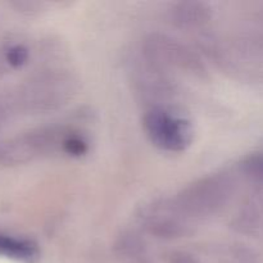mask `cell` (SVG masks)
<instances>
[{
    "instance_id": "6da1fadb",
    "label": "cell",
    "mask_w": 263,
    "mask_h": 263,
    "mask_svg": "<svg viewBox=\"0 0 263 263\" xmlns=\"http://www.w3.org/2000/svg\"><path fill=\"white\" fill-rule=\"evenodd\" d=\"M233 192L234 184L229 175L213 174L187 185L172 200L180 212L197 225L220 215L230 203Z\"/></svg>"
},
{
    "instance_id": "9c48e42d",
    "label": "cell",
    "mask_w": 263,
    "mask_h": 263,
    "mask_svg": "<svg viewBox=\"0 0 263 263\" xmlns=\"http://www.w3.org/2000/svg\"><path fill=\"white\" fill-rule=\"evenodd\" d=\"M117 251L130 263H153L151 251L145 241L134 233H123L118 238Z\"/></svg>"
},
{
    "instance_id": "30bf717a",
    "label": "cell",
    "mask_w": 263,
    "mask_h": 263,
    "mask_svg": "<svg viewBox=\"0 0 263 263\" xmlns=\"http://www.w3.org/2000/svg\"><path fill=\"white\" fill-rule=\"evenodd\" d=\"M30 61V49L23 43H5L0 46V76L10 69L22 68Z\"/></svg>"
},
{
    "instance_id": "8992f818",
    "label": "cell",
    "mask_w": 263,
    "mask_h": 263,
    "mask_svg": "<svg viewBox=\"0 0 263 263\" xmlns=\"http://www.w3.org/2000/svg\"><path fill=\"white\" fill-rule=\"evenodd\" d=\"M141 228L159 239L187 238L195 233V223L185 217L172 199H158L146 203L139 210Z\"/></svg>"
},
{
    "instance_id": "277c9868",
    "label": "cell",
    "mask_w": 263,
    "mask_h": 263,
    "mask_svg": "<svg viewBox=\"0 0 263 263\" xmlns=\"http://www.w3.org/2000/svg\"><path fill=\"white\" fill-rule=\"evenodd\" d=\"M146 136L154 146L170 153L185 152L193 143L192 122L171 108L152 107L143 118Z\"/></svg>"
},
{
    "instance_id": "52a82bcc",
    "label": "cell",
    "mask_w": 263,
    "mask_h": 263,
    "mask_svg": "<svg viewBox=\"0 0 263 263\" xmlns=\"http://www.w3.org/2000/svg\"><path fill=\"white\" fill-rule=\"evenodd\" d=\"M170 18L180 28L193 30L208 23L212 18V7L205 2H179L171 5Z\"/></svg>"
},
{
    "instance_id": "7a4b0ae2",
    "label": "cell",
    "mask_w": 263,
    "mask_h": 263,
    "mask_svg": "<svg viewBox=\"0 0 263 263\" xmlns=\"http://www.w3.org/2000/svg\"><path fill=\"white\" fill-rule=\"evenodd\" d=\"M74 81L63 72H41L18 85L12 94L18 113H44L66 104L74 92Z\"/></svg>"
},
{
    "instance_id": "5b68a950",
    "label": "cell",
    "mask_w": 263,
    "mask_h": 263,
    "mask_svg": "<svg viewBox=\"0 0 263 263\" xmlns=\"http://www.w3.org/2000/svg\"><path fill=\"white\" fill-rule=\"evenodd\" d=\"M143 55L164 72L177 69L197 77H204L207 72L204 63L194 50L181 41L162 33H152L146 37Z\"/></svg>"
},
{
    "instance_id": "7c38bea8",
    "label": "cell",
    "mask_w": 263,
    "mask_h": 263,
    "mask_svg": "<svg viewBox=\"0 0 263 263\" xmlns=\"http://www.w3.org/2000/svg\"><path fill=\"white\" fill-rule=\"evenodd\" d=\"M20 115L10 91L0 92V131Z\"/></svg>"
},
{
    "instance_id": "ba28073f",
    "label": "cell",
    "mask_w": 263,
    "mask_h": 263,
    "mask_svg": "<svg viewBox=\"0 0 263 263\" xmlns=\"http://www.w3.org/2000/svg\"><path fill=\"white\" fill-rule=\"evenodd\" d=\"M39 256L37 246L30 239L0 234V257L21 263H36Z\"/></svg>"
},
{
    "instance_id": "4fadbf2b",
    "label": "cell",
    "mask_w": 263,
    "mask_h": 263,
    "mask_svg": "<svg viewBox=\"0 0 263 263\" xmlns=\"http://www.w3.org/2000/svg\"><path fill=\"white\" fill-rule=\"evenodd\" d=\"M168 263H210L204 257L190 251L172 252L168 257Z\"/></svg>"
},
{
    "instance_id": "8fae6325",
    "label": "cell",
    "mask_w": 263,
    "mask_h": 263,
    "mask_svg": "<svg viewBox=\"0 0 263 263\" xmlns=\"http://www.w3.org/2000/svg\"><path fill=\"white\" fill-rule=\"evenodd\" d=\"M241 171L252 181L263 185V153H254L247 157L241 163Z\"/></svg>"
},
{
    "instance_id": "3957f363",
    "label": "cell",
    "mask_w": 263,
    "mask_h": 263,
    "mask_svg": "<svg viewBox=\"0 0 263 263\" xmlns=\"http://www.w3.org/2000/svg\"><path fill=\"white\" fill-rule=\"evenodd\" d=\"M71 130L55 126L37 127L13 136H0V164L20 166L62 152Z\"/></svg>"
}]
</instances>
